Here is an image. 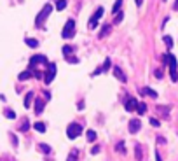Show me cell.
<instances>
[{"label":"cell","instance_id":"6da1fadb","mask_svg":"<svg viewBox=\"0 0 178 161\" xmlns=\"http://www.w3.org/2000/svg\"><path fill=\"white\" fill-rule=\"evenodd\" d=\"M162 61H164V63H169V74H171V79L178 80V72H177L178 63H177V58H175L171 53H166V54L162 56Z\"/></svg>","mask_w":178,"mask_h":161},{"label":"cell","instance_id":"7a4b0ae2","mask_svg":"<svg viewBox=\"0 0 178 161\" xmlns=\"http://www.w3.org/2000/svg\"><path fill=\"white\" fill-rule=\"evenodd\" d=\"M51 12H53V5H51V4H45V5L42 7V11L39 12V16L35 18V25H37V26H42V25H44V21L49 18V14H51Z\"/></svg>","mask_w":178,"mask_h":161},{"label":"cell","instance_id":"3957f363","mask_svg":"<svg viewBox=\"0 0 178 161\" xmlns=\"http://www.w3.org/2000/svg\"><path fill=\"white\" fill-rule=\"evenodd\" d=\"M80 133H82V126H80L79 123H70V124L66 126V137H68L70 140L80 137Z\"/></svg>","mask_w":178,"mask_h":161},{"label":"cell","instance_id":"277c9868","mask_svg":"<svg viewBox=\"0 0 178 161\" xmlns=\"http://www.w3.org/2000/svg\"><path fill=\"white\" fill-rule=\"evenodd\" d=\"M61 35H63V39H70V37H74V35H75V21H74V20L66 21V25H65Z\"/></svg>","mask_w":178,"mask_h":161},{"label":"cell","instance_id":"5b68a950","mask_svg":"<svg viewBox=\"0 0 178 161\" xmlns=\"http://www.w3.org/2000/svg\"><path fill=\"white\" fill-rule=\"evenodd\" d=\"M54 75H56V65H54V63H47V72H45V75H44L45 84H51L53 79H54Z\"/></svg>","mask_w":178,"mask_h":161},{"label":"cell","instance_id":"8992f818","mask_svg":"<svg viewBox=\"0 0 178 161\" xmlns=\"http://www.w3.org/2000/svg\"><path fill=\"white\" fill-rule=\"evenodd\" d=\"M39 63L47 65V58H45L44 54H35V56H32V58H30V68H35V65H39Z\"/></svg>","mask_w":178,"mask_h":161},{"label":"cell","instance_id":"52a82bcc","mask_svg":"<svg viewBox=\"0 0 178 161\" xmlns=\"http://www.w3.org/2000/svg\"><path fill=\"white\" fill-rule=\"evenodd\" d=\"M138 103H140V102H136V98H128L126 103H124V107H126L128 112H133V110L138 109Z\"/></svg>","mask_w":178,"mask_h":161},{"label":"cell","instance_id":"ba28073f","mask_svg":"<svg viewBox=\"0 0 178 161\" xmlns=\"http://www.w3.org/2000/svg\"><path fill=\"white\" fill-rule=\"evenodd\" d=\"M141 128V123L138 119H131L129 121V133H138Z\"/></svg>","mask_w":178,"mask_h":161},{"label":"cell","instance_id":"9c48e42d","mask_svg":"<svg viewBox=\"0 0 178 161\" xmlns=\"http://www.w3.org/2000/svg\"><path fill=\"white\" fill-rule=\"evenodd\" d=\"M114 75H115V77H117V79L120 80V82H126V80H128L126 74H124V72L120 70V67H114Z\"/></svg>","mask_w":178,"mask_h":161},{"label":"cell","instance_id":"30bf717a","mask_svg":"<svg viewBox=\"0 0 178 161\" xmlns=\"http://www.w3.org/2000/svg\"><path fill=\"white\" fill-rule=\"evenodd\" d=\"M42 112H44V100H42V98H37V100H35V114L39 116Z\"/></svg>","mask_w":178,"mask_h":161},{"label":"cell","instance_id":"8fae6325","mask_svg":"<svg viewBox=\"0 0 178 161\" xmlns=\"http://www.w3.org/2000/svg\"><path fill=\"white\" fill-rule=\"evenodd\" d=\"M141 95H147L150 98H157V93L154 89H150V88H141Z\"/></svg>","mask_w":178,"mask_h":161},{"label":"cell","instance_id":"7c38bea8","mask_svg":"<svg viewBox=\"0 0 178 161\" xmlns=\"http://www.w3.org/2000/svg\"><path fill=\"white\" fill-rule=\"evenodd\" d=\"M135 158H136V161L143 160V151H141V145H140V144L135 145Z\"/></svg>","mask_w":178,"mask_h":161},{"label":"cell","instance_id":"4fadbf2b","mask_svg":"<svg viewBox=\"0 0 178 161\" xmlns=\"http://www.w3.org/2000/svg\"><path fill=\"white\" fill-rule=\"evenodd\" d=\"M110 30H112V26L110 25H103V28H101V32H99V39H105V35H108L110 33Z\"/></svg>","mask_w":178,"mask_h":161},{"label":"cell","instance_id":"5bb4252c","mask_svg":"<svg viewBox=\"0 0 178 161\" xmlns=\"http://www.w3.org/2000/svg\"><path fill=\"white\" fill-rule=\"evenodd\" d=\"M120 7H122V0H115V4H114V7H112V14L117 16L119 12H120Z\"/></svg>","mask_w":178,"mask_h":161},{"label":"cell","instance_id":"9a60e30c","mask_svg":"<svg viewBox=\"0 0 178 161\" xmlns=\"http://www.w3.org/2000/svg\"><path fill=\"white\" fill-rule=\"evenodd\" d=\"M157 112L161 114V116L168 117V116H169V107H162V105H159V107H157Z\"/></svg>","mask_w":178,"mask_h":161},{"label":"cell","instance_id":"2e32d148","mask_svg":"<svg viewBox=\"0 0 178 161\" xmlns=\"http://www.w3.org/2000/svg\"><path fill=\"white\" fill-rule=\"evenodd\" d=\"M32 100H33V93H32V91H28V93H26V96H25V107H26V109L32 105Z\"/></svg>","mask_w":178,"mask_h":161},{"label":"cell","instance_id":"e0dca14e","mask_svg":"<svg viewBox=\"0 0 178 161\" xmlns=\"http://www.w3.org/2000/svg\"><path fill=\"white\" fill-rule=\"evenodd\" d=\"M32 75H33V74H32V70H25V72H21V74H19V77H18V79H19V80H26V79H30Z\"/></svg>","mask_w":178,"mask_h":161},{"label":"cell","instance_id":"ac0fdd59","mask_svg":"<svg viewBox=\"0 0 178 161\" xmlns=\"http://www.w3.org/2000/svg\"><path fill=\"white\" fill-rule=\"evenodd\" d=\"M39 151H42L44 154H51V151H53V149H51L47 144H39Z\"/></svg>","mask_w":178,"mask_h":161},{"label":"cell","instance_id":"d6986e66","mask_svg":"<svg viewBox=\"0 0 178 161\" xmlns=\"http://www.w3.org/2000/svg\"><path fill=\"white\" fill-rule=\"evenodd\" d=\"M72 51H74L72 46H63V56H65V58H66V56H72Z\"/></svg>","mask_w":178,"mask_h":161},{"label":"cell","instance_id":"ffe728a7","mask_svg":"<svg viewBox=\"0 0 178 161\" xmlns=\"http://www.w3.org/2000/svg\"><path fill=\"white\" fill-rule=\"evenodd\" d=\"M33 128H35L37 131H40V133H44V131H45V124H44V123H40V121L33 124Z\"/></svg>","mask_w":178,"mask_h":161},{"label":"cell","instance_id":"44dd1931","mask_svg":"<svg viewBox=\"0 0 178 161\" xmlns=\"http://www.w3.org/2000/svg\"><path fill=\"white\" fill-rule=\"evenodd\" d=\"M66 7V0H56V11H63Z\"/></svg>","mask_w":178,"mask_h":161},{"label":"cell","instance_id":"7402d4cb","mask_svg":"<svg viewBox=\"0 0 178 161\" xmlns=\"http://www.w3.org/2000/svg\"><path fill=\"white\" fill-rule=\"evenodd\" d=\"M25 42H26V46H30V47H37V46H39V40H35V39H25Z\"/></svg>","mask_w":178,"mask_h":161},{"label":"cell","instance_id":"603a6c76","mask_svg":"<svg viewBox=\"0 0 178 161\" xmlns=\"http://www.w3.org/2000/svg\"><path fill=\"white\" fill-rule=\"evenodd\" d=\"M136 110H138V114H140V116H143V114L147 112V105L140 102V103H138V109H136Z\"/></svg>","mask_w":178,"mask_h":161},{"label":"cell","instance_id":"cb8c5ba5","mask_svg":"<svg viewBox=\"0 0 178 161\" xmlns=\"http://www.w3.org/2000/svg\"><path fill=\"white\" fill-rule=\"evenodd\" d=\"M87 140L89 142L96 140V131H94V130H89V131H87Z\"/></svg>","mask_w":178,"mask_h":161},{"label":"cell","instance_id":"d4e9b609","mask_svg":"<svg viewBox=\"0 0 178 161\" xmlns=\"http://www.w3.org/2000/svg\"><path fill=\"white\" fill-rule=\"evenodd\" d=\"M77 156H79V151L74 149V151L70 152V156H68V160H66V161H75V160H77Z\"/></svg>","mask_w":178,"mask_h":161},{"label":"cell","instance_id":"484cf974","mask_svg":"<svg viewBox=\"0 0 178 161\" xmlns=\"http://www.w3.org/2000/svg\"><path fill=\"white\" fill-rule=\"evenodd\" d=\"M103 12H105V9H103V7H98V9H96V12H94V16H93V18H94V20H99V18H101V16H103Z\"/></svg>","mask_w":178,"mask_h":161},{"label":"cell","instance_id":"4316f807","mask_svg":"<svg viewBox=\"0 0 178 161\" xmlns=\"http://www.w3.org/2000/svg\"><path fill=\"white\" fill-rule=\"evenodd\" d=\"M110 65H112V61H110V58H107V60H105V63H103V67H101V72L108 70V68H110Z\"/></svg>","mask_w":178,"mask_h":161},{"label":"cell","instance_id":"83f0119b","mask_svg":"<svg viewBox=\"0 0 178 161\" xmlns=\"http://www.w3.org/2000/svg\"><path fill=\"white\" fill-rule=\"evenodd\" d=\"M164 42H166L168 49H171V47H173V40H171V37H169V35H164Z\"/></svg>","mask_w":178,"mask_h":161},{"label":"cell","instance_id":"f1b7e54d","mask_svg":"<svg viewBox=\"0 0 178 161\" xmlns=\"http://www.w3.org/2000/svg\"><path fill=\"white\" fill-rule=\"evenodd\" d=\"M28 128H30V123H28V119H25L23 121V124L19 126V130L21 131H28Z\"/></svg>","mask_w":178,"mask_h":161},{"label":"cell","instance_id":"f546056e","mask_svg":"<svg viewBox=\"0 0 178 161\" xmlns=\"http://www.w3.org/2000/svg\"><path fill=\"white\" fill-rule=\"evenodd\" d=\"M89 28H91V30H94V28H98V20H94V18H91V20H89Z\"/></svg>","mask_w":178,"mask_h":161},{"label":"cell","instance_id":"4dcf8cb0","mask_svg":"<svg viewBox=\"0 0 178 161\" xmlns=\"http://www.w3.org/2000/svg\"><path fill=\"white\" fill-rule=\"evenodd\" d=\"M115 149H117V152H122V154L126 152V147H124V144H122V142H119L117 145H115Z\"/></svg>","mask_w":178,"mask_h":161},{"label":"cell","instance_id":"1f68e13d","mask_svg":"<svg viewBox=\"0 0 178 161\" xmlns=\"http://www.w3.org/2000/svg\"><path fill=\"white\" fill-rule=\"evenodd\" d=\"M5 117H9V119H14V117H16V114H14V110H11V109H7V110H5Z\"/></svg>","mask_w":178,"mask_h":161},{"label":"cell","instance_id":"d6a6232c","mask_svg":"<svg viewBox=\"0 0 178 161\" xmlns=\"http://www.w3.org/2000/svg\"><path fill=\"white\" fill-rule=\"evenodd\" d=\"M65 60L68 61V63H79V58L77 56H66Z\"/></svg>","mask_w":178,"mask_h":161},{"label":"cell","instance_id":"836d02e7","mask_svg":"<svg viewBox=\"0 0 178 161\" xmlns=\"http://www.w3.org/2000/svg\"><path fill=\"white\" fill-rule=\"evenodd\" d=\"M122 20H124V14H122V12H119L117 16H115V20H114V25H117V23H120Z\"/></svg>","mask_w":178,"mask_h":161},{"label":"cell","instance_id":"e575fe53","mask_svg":"<svg viewBox=\"0 0 178 161\" xmlns=\"http://www.w3.org/2000/svg\"><path fill=\"white\" fill-rule=\"evenodd\" d=\"M150 124H152L154 128H159V124H161V123H159V121L156 119V117H150Z\"/></svg>","mask_w":178,"mask_h":161},{"label":"cell","instance_id":"d590c367","mask_svg":"<svg viewBox=\"0 0 178 161\" xmlns=\"http://www.w3.org/2000/svg\"><path fill=\"white\" fill-rule=\"evenodd\" d=\"M98 152H99V147L98 145H94V147L91 149V154H98Z\"/></svg>","mask_w":178,"mask_h":161},{"label":"cell","instance_id":"8d00e7d4","mask_svg":"<svg viewBox=\"0 0 178 161\" xmlns=\"http://www.w3.org/2000/svg\"><path fill=\"white\" fill-rule=\"evenodd\" d=\"M157 144H166V139H162V137H157Z\"/></svg>","mask_w":178,"mask_h":161},{"label":"cell","instance_id":"74e56055","mask_svg":"<svg viewBox=\"0 0 178 161\" xmlns=\"http://www.w3.org/2000/svg\"><path fill=\"white\" fill-rule=\"evenodd\" d=\"M156 77H159V79L162 77V72H161V70H156Z\"/></svg>","mask_w":178,"mask_h":161},{"label":"cell","instance_id":"f35d334b","mask_svg":"<svg viewBox=\"0 0 178 161\" xmlns=\"http://www.w3.org/2000/svg\"><path fill=\"white\" fill-rule=\"evenodd\" d=\"M156 161H162V160H161V154H159L157 151H156Z\"/></svg>","mask_w":178,"mask_h":161},{"label":"cell","instance_id":"ab89813d","mask_svg":"<svg viewBox=\"0 0 178 161\" xmlns=\"http://www.w3.org/2000/svg\"><path fill=\"white\" fill-rule=\"evenodd\" d=\"M135 4H136V5H138V7H140V5L143 4V0H135Z\"/></svg>","mask_w":178,"mask_h":161},{"label":"cell","instance_id":"60d3db41","mask_svg":"<svg viewBox=\"0 0 178 161\" xmlns=\"http://www.w3.org/2000/svg\"><path fill=\"white\" fill-rule=\"evenodd\" d=\"M175 7L178 9V0H175Z\"/></svg>","mask_w":178,"mask_h":161},{"label":"cell","instance_id":"b9f144b4","mask_svg":"<svg viewBox=\"0 0 178 161\" xmlns=\"http://www.w3.org/2000/svg\"><path fill=\"white\" fill-rule=\"evenodd\" d=\"M164 2H166V0H164Z\"/></svg>","mask_w":178,"mask_h":161}]
</instances>
